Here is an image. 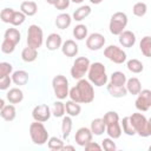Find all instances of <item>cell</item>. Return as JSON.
Instances as JSON below:
<instances>
[{
  "instance_id": "cell-12",
  "label": "cell",
  "mask_w": 151,
  "mask_h": 151,
  "mask_svg": "<svg viewBox=\"0 0 151 151\" xmlns=\"http://www.w3.org/2000/svg\"><path fill=\"white\" fill-rule=\"evenodd\" d=\"M105 37L98 32L91 33L87 38H86V47L90 51H98L101 47H104L105 45Z\"/></svg>"
},
{
  "instance_id": "cell-39",
  "label": "cell",
  "mask_w": 151,
  "mask_h": 151,
  "mask_svg": "<svg viewBox=\"0 0 151 151\" xmlns=\"http://www.w3.org/2000/svg\"><path fill=\"white\" fill-rule=\"evenodd\" d=\"M13 14H14V9L11 8V7H5L4 9H1L0 12V19L2 22L5 24H11L12 21V18H13Z\"/></svg>"
},
{
  "instance_id": "cell-52",
  "label": "cell",
  "mask_w": 151,
  "mask_h": 151,
  "mask_svg": "<svg viewBox=\"0 0 151 151\" xmlns=\"http://www.w3.org/2000/svg\"><path fill=\"white\" fill-rule=\"evenodd\" d=\"M70 1H72V2H74V4H81L84 0H70Z\"/></svg>"
},
{
  "instance_id": "cell-11",
  "label": "cell",
  "mask_w": 151,
  "mask_h": 151,
  "mask_svg": "<svg viewBox=\"0 0 151 151\" xmlns=\"http://www.w3.org/2000/svg\"><path fill=\"white\" fill-rule=\"evenodd\" d=\"M51 116H52L51 109L46 104H39L32 111V117H33V119L35 122L45 123V122H47L51 118Z\"/></svg>"
},
{
  "instance_id": "cell-3",
  "label": "cell",
  "mask_w": 151,
  "mask_h": 151,
  "mask_svg": "<svg viewBox=\"0 0 151 151\" xmlns=\"http://www.w3.org/2000/svg\"><path fill=\"white\" fill-rule=\"evenodd\" d=\"M129 117H130V122L136 131V134L144 137V138L151 136V123L143 113L134 112Z\"/></svg>"
},
{
  "instance_id": "cell-34",
  "label": "cell",
  "mask_w": 151,
  "mask_h": 151,
  "mask_svg": "<svg viewBox=\"0 0 151 151\" xmlns=\"http://www.w3.org/2000/svg\"><path fill=\"white\" fill-rule=\"evenodd\" d=\"M119 124L122 127V132H124L126 136H134L136 134V131H134V129L130 122V117H124Z\"/></svg>"
},
{
  "instance_id": "cell-8",
  "label": "cell",
  "mask_w": 151,
  "mask_h": 151,
  "mask_svg": "<svg viewBox=\"0 0 151 151\" xmlns=\"http://www.w3.org/2000/svg\"><path fill=\"white\" fill-rule=\"evenodd\" d=\"M90 64L91 63H90V59L88 58H86V57H78L74 60V63H73V65L71 67V71H70L72 78L73 79H77V80L84 78V76L88 71Z\"/></svg>"
},
{
  "instance_id": "cell-25",
  "label": "cell",
  "mask_w": 151,
  "mask_h": 151,
  "mask_svg": "<svg viewBox=\"0 0 151 151\" xmlns=\"http://www.w3.org/2000/svg\"><path fill=\"white\" fill-rule=\"evenodd\" d=\"M91 7L88 5H84V6H80L79 8H77L73 14H72V19L76 20V21H83L85 18H87L90 14H91Z\"/></svg>"
},
{
  "instance_id": "cell-45",
  "label": "cell",
  "mask_w": 151,
  "mask_h": 151,
  "mask_svg": "<svg viewBox=\"0 0 151 151\" xmlns=\"http://www.w3.org/2000/svg\"><path fill=\"white\" fill-rule=\"evenodd\" d=\"M11 83H12L11 76H4V77H0V90H1V91L8 90L9 86H11Z\"/></svg>"
},
{
  "instance_id": "cell-32",
  "label": "cell",
  "mask_w": 151,
  "mask_h": 151,
  "mask_svg": "<svg viewBox=\"0 0 151 151\" xmlns=\"http://www.w3.org/2000/svg\"><path fill=\"white\" fill-rule=\"evenodd\" d=\"M139 50L145 57L147 58L151 57V37L150 35H145L144 38H142L139 42Z\"/></svg>"
},
{
  "instance_id": "cell-27",
  "label": "cell",
  "mask_w": 151,
  "mask_h": 151,
  "mask_svg": "<svg viewBox=\"0 0 151 151\" xmlns=\"http://www.w3.org/2000/svg\"><path fill=\"white\" fill-rule=\"evenodd\" d=\"M65 112L70 117H77L81 112V106L79 105V103H76L70 99L65 103Z\"/></svg>"
},
{
  "instance_id": "cell-19",
  "label": "cell",
  "mask_w": 151,
  "mask_h": 151,
  "mask_svg": "<svg viewBox=\"0 0 151 151\" xmlns=\"http://www.w3.org/2000/svg\"><path fill=\"white\" fill-rule=\"evenodd\" d=\"M6 98L11 104H19L24 99V92L19 87H13V88L8 90Z\"/></svg>"
},
{
  "instance_id": "cell-49",
  "label": "cell",
  "mask_w": 151,
  "mask_h": 151,
  "mask_svg": "<svg viewBox=\"0 0 151 151\" xmlns=\"http://www.w3.org/2000/svg\"><path fill=\"white\" fill-rule=\"evenodd\" d=\"M104 0H90V2L91 4H93V5H99V4H101Z\"/></svg>"
},
{
  "instance_id": "cell-23",
  "label": "cell",
  "mask_w": 151,
  "mask_h": 151,
  "mask_svg": "<svg viewBox=\"0 0 151 151\" xmlns=\"http://www.w3.org/2000/svg\"><path fill=\"white\" fill-rule=\"evenodd\" d=\"M105 123L103 120V118H96L91 122V126H90V130L92 132V134L94 136H101L104 132H105Z\"/></svg>"
},
{
  "instance_id": "cell-41",
  "label": "cell",
  "mask_w": 151,
  "mask_h": 151,
  "mask_svg": "<svg viewBox=\"0 0 151 151\" xmlns=\"http://www.w3.org/2000/svg\"><path fill=\"white\" fill-rule=\"evenodd\" d=\"M103 120L105 123V125L107 124H111V123H116V122H119V114L116 112V111H107L104 117H103Z\"/></svg>"
},
{
  "instance_id": "cell-37",
  "label": "cell",
  "mask_w": 151,
  "mask_h": 151,
  "mask_svg": "<svg viewBox=\"0 0 151 151\" xmlns=\"http://www.w3.org/2000/svg\"><path fill=\"white\" fill-rule=\"evenodd\" d=\"M132 12H133V14H134L136 17L142 18V17H144V15L146 14V12H147V5H146L145 2H136V4L133 5V7H132Z\"/></svg>"
},
{
  "instance_id": "cell-43",
  "label": "cell",
  "mask_w": 151,
  "mask_h": 151,
  "mask_svg": "<svg viewBox=\"0 0 151 151\" xmlns=\"http://www.w3.org/2000/svg\"><path fill=\"white\" fill-rule=\"evenodd\" d=\"M13 72V66L11 63H0V77L4 76H11Z\"/></svg>"
},
{
  "instance_id": "cell-36",
  "label": "cell",
  "mask_w": 151,
  "mask_h": 151,
  "mask_svg": "<svg viewBox=\"0 0 151 151\" xmlns=\"http://www.w3.org/2000/svg\"><path fill=\"white\" fill-rule=\"evenodd\" d=\"M47 146L50 150L60 151L64 147V142H63V139H60L58 137H50L47 140Z\"/></svg>"
},
{
  "instance_id": "cell-1",
  "label": "cell",
  "mask_w": 151,
  "mask_h": 151,
  "mask_svg": "<svg viewBox=\"0 0 151 151\" xmlns=\"http://www.w3.org/2000/svg\"><path fill=\"white\" fill-rule=\"evenodd\" d=\"M68 97L71 100L79 103V104H90L94 99V88L93 85L81 78L78 80L77 85L68 90Z\"/></svg>"
},
{
  "instance_id": "cell-9",
  "label": "cell",
  "mask_w": 151,
  "mask_h": 151,
  "mask_svg": "<svg viewBox=\"0 0 151 151\" xmlns=\"http://www.w3.org/2000/svg\"><path fill=\"white\" fill-rule=\"evenodd\" d=\"M104 57L106 59H109L110 61H112L114 64H118V65L125 63L126 59H127L126 53L120 47H118L117 45H109L107 47H105Z\"/></svg>"
},
{
  "instance_id": "cell-30",
  "label": "cell",
  "mask_w": 151,
  "mask_h": 151,
  "mask_svg": "<svg viewBox=\"0 0 151 151\" xmlns=\"http://www.w3.org/2000/svg\"><path fill=\"white\" fill-rule=\"evenodd\" d=\"M72 117L70 116H63V120H61V134H63V138L66 139L68 138L71 131H72Z\"/></svg>"
},
{
  "instance_id": "cell-47",
  "label": "cell",
  "mask_w": 151,
  "mask_h": 151,
  "mask_svg": "<svg viewBox=\"0 0 151 151\" xmlns=\"http://www.w3.org/2000/svg\"><path fill=\"white\" fill-rule=\"evenodd\" d=\"M84 147H85V150H86V151H92V150L100 151V150H101V146H100L98 143L92 142V140H90L87 144H85V145H84Z\"/></svg>"
},
{
  "instance_id": "cell-6",
  "label": "cell",
  "mask_w": 151,
  "mask_h": 151,
  "mask_svg": "<svg viewBox=\"0 0 151 151\" xmlns=\"http://www.w3.org/2000/svg\"><path fill=\"white\" fill-rule=\"evenodd\" d=\"M42 41H44V32L41 27L34 24L31 25L27 29V39H26L27 46L38 50L39 47H41Z\"/></svg>"
},
{
  "instance_id": "cell-17",
  "label": "cell",
  "mask_w": 151,
  "mask_h": 151,
  "mask_svg": "<svg viewBox=\"0 0 151 151\" xmlns=\"http://www.w3.org/2000/svg\"><path fill=\"white\" fill-rule=\"evenodd\" d=\"M125 88L127 91V93L130 94H133V96H137L140 90H142V84H140V80L136 77H132L130 79H126V83H125Z\"/></svg>"
},
{
  "instance_id": "cell-24",
  "label": "cell",
  "mask_w": 151,
  "mask_h": 151,
  "mask_svg": "<svg viewBox=\"0 0 151 151\" xmlns=\"http://www.w3.org/2000/svg\"><path fill=\"white\" fill-rule=\"evenodd\" d=\"M105 132H106V133L109 134V137L112 138V139H118V138L122 136V133H123L119 122L107 124L106 127H105Z\"/></svg>"
},
{
  "instance_id": "cell-26",
  "label": "cell",
  "mask_w": 151,
  "mask_h": 151,
  "mask_svg": "<svg viewBox=\"0 0 151 151\" xmlns=\"http://www.w3.org/2000/svg\"><path fill=\"white\" fill-rule=\"evenodd\" d=\"M72 22V17L68 13H60L55 18V26L59 29H66Z\"/></svg>"
},
{
  "instance_id": "cell-7",
  "label": "cell",
  "mask_w": 151,
  "mask_h": 151,
  "mask_svg": "<svg viewBox=\"0 0 151 151\" xmlns=\"http://www.w3.org/2000/svg\"><path fill=\"white\" fill-rule=\"evenodd\" d=\"M52 87H53V92L54 96L59 99L63 100L68 96V80L65 76L63 74H58L52 79Z\"/></svg>"
},
{
  "instance_id": "cell-44",
  "label": "cell",
  "mask_w": 151,
  "mask_h": 151,
  "mask_svg": "<svg viewBox=\"0 0 151 151\" xmlns=\"http://www.w3.org/2000/svg\"><path fill=\"white\" fill-rule=\"evenodd\" d=\"M0 48H1V52H2V53H5V54H11V53L14 52V50H15V45L4 39V41H2Z\"/></svg>"
},
{
  "instance_id": "cell-35",
  "label": "cell",
  "mask_w": 151,
  "mask_h": 151,
  "mask_svg": "<svg viewBox=\"0 0 151 151\" xmlns=\"http://www.w3.org/2000/svg\"><path fill=\"white\" fill-rule=\"evenodd\" d=\"M87 33H88L87 27L85 25H83V24L77 25L72 31V34L77 40H84L85 38H87Z\"/></svg>"
},
{
  "instance_id": "cell-13",
  "label": "cell",
  "mask_w": 151,
  "mask_h": 151,
  "mask_svg": "<svg viewBox=\"0 0 151 151\" xmlns=\"http://www.w3.org/2000/svg\"><path fill=\"white\" fill-rule=\"evenodd\" d=\"M92 136L93 134H92L91 130L88 127H85L84 126V127H80V129L77 130L76 136H74V140H76L77 145L84 147L85 144H87L90 140H92Z\"/></svg>"
},
{
  "instance_id": "cell-28",
  "label": "cell",
  "mask_w": 151,
  "mask_h": 151,
  "mask_svg": "<svg viewBox=\"0 0 151 151\" xmlns=\"http://www.w3.org/2000/svg\"><path fill=\"white\" fill-rule=\"evenodd\" d=\"M106 88H107V92L113 98H123L127 94V91H126L125 86H117V85H112V84L109 83Z\"/></svg>"
},
{
  "instance_id": "cell-29",
  "label": "cell",
  "mask_w": 151,
  "mask_h": 151,
  "mask_svg": "<svg viewBox=\"0 0 151 151\" xmlns=\"http://www.w3.org/2000/svg\"><path fill=\"white\" fill-rule=\"evenodd\" d=\"M37 58H38V50L33 47L27 46L21 51V59L25 63H33Z\"/></svg>"
},
{
  "instance_id": "cell-2",
  "label": "cell",
  "mask_w": 151,
  "mask_h": 151,
  "mask_svg": "<svg viewBox=\"0 0 151 151\" xmlns=\"http://www.w3.org/2000/svg\"><path fill=\"white\" fill-rule=\"evenodd\" d=\"M87 77H88V81L97 87H101V86L106 85L107 74H106V68H105L104 64H101L99 61L90 64V67L87 71Z\"/></svg>"
},
{
  "instance_id": "cell-31",
  "label": "cell",
  "mask_w": 151,
  "mask_h": 151,
  "mask_svg": "<svg viewBox=\"0 0 151 151\" xmlns=\"http://www.w3.org/2000/svg\"><path fill=\"white\" fill-rule=\"evenodd\" d=\"M126 76L120 72V71H116L110 76V84L112 85H117V86H125L126 83Z\"/></svg>"
},
{
  "instance_id": "cell-16",
  "label": "cell",
  "mask_w": 151,
  "mask_h": 151,
  "mask_svg": "<svg viewBox=\"0 0 151 151\" xmlns=\"http://www.w3.org/2000/svg\"><path fill=\"white\" fill-rule=\"evenodd\" d=\"M61 44H63V39L61 35L58 33H51L46 39V47L48 51H57L58 48L61 47Z\"/></svg>"
},
{
  "instance_id": "cell-15",
  "label": "cell",
  "mask_w": 151,
  "mask_h": 151,
  "mask_svg": "<svg viewBox=\"0 0 151 151\" xmlns=\"http://www.w3.org/2000/svg\"><path fill=\"white\" fill-rule=\"evenodd\" d=\"M61 52L64 55L68 57V58H72V57H76L79 52V48H78V45L76 44L74 40L72 39H68L66 41H64L61 44Z\"/></svg>"
},
{
  "instance_id": "cell-4",
  "label": "cell",
  "mask_w": 151,
  "mask_h": 151,
  "mask_svg": "<svg viewBox=\"0 0 151 151\" xmlns=\"http://www.w3.org/2000/svg\"><path fill=\"white\" fill-rule=\"evenodd\" d=\"M29 137L33 142V144L35 145H44L45 143H47L50 136L48 132L45 127V125L40 122H33L29 125Z\"/></svg>"
},
{
  "instance_id": "cell-14",
  "label": "cell",
  "mask_w": 151,
  "mask_h": 151,
  "mask_svg": "<svg viewBox=\"0 0 151 151\" xmlns=\"http://www.w3.org/2000/svg\"><path fill=\"white\" fill-rule=\"evenodd\" d=\"M118 37H119V38H118L119 44H120L123 47L130 48V47H132V46L136 44V34H134L132 31L124 29Z\"/></svg>"
},
{
  "instance_id": "cell-5",
  "label": "cell",
  "mask_w": 151,
  "mask_h": 151,
  "mask_svg": "<svg viewBox=\"0 0 151 151\" xmlns=\"http://www.w3.org/2000/svg\"><path fill=\"white\" fill-rule=\"evenodd\" d=\"M127 25V15L124 12H116L112 14L109 24L110 33L113 35H119Z\"/></svg>"
},
{
  "instance_id": "cell-10",
  "label": "cell",
  "mask_w": 151,
  "mask_h": 151,
  "mask_svg": "<svg viewBox=\"0 0 151 151\" xmlns=\"http://www.w3.org/2000/svg\"><path fill=\"white\" fill-rule=\"evenodd\" d=\"M134 106L140 112L149 111L150 107H151V91L147 90V88L140 90V92L137 94V98H136V101H134Z\"/></svg>"
},
{
  "instance_id": "cell-33",
  "label": "cell",
  "mask_w": 151,
  "mask_h": 151,
  "mask_svg": "<svg viewBox=\"0 0 151 151\" xmlns=\"http://www.w3.org/2000/svg\"><path fill=\"white\" fill-rule=\"evenodd\" d=\"M126 67H127V70H129L130 72L136 73V74L143 72V70H144L143 63H142L140 60H138V59H130V60H127Z\"/></svg>"
},
{
  "instance_id": "cell-46",
  "label": "cell",
  "mask_w": 151,
  "mask_h": 151,
  "mask_svg": "<svg viewBox=\"0 0 151 151\" xmlns=\"http://www.w3.org/2000/svg\"><path fill=\"white\" fill-rule=\"evenodd\" d=\"M70 2H71L70 0H58L53 6H54L55 9H58V11H65V9L68 8Z\"/></svg>"
},
{
  "instance_id": "cell-38",
  "label": "cell",
  "mask_w": 151,
  "mask_h": 151,
  "mask_svg": "<svg viewBox=\"0 0 151 151\" xmlns=\"http://www.w3.org/2000/svg\"><path fill=\"white\" fill-rule=\"evenodd\" d=\"M52 114L55 117V118H60L65 114V104L61 101V100H58V101H54L53 103V109H52Z\"/></svg>"
},
{
  "instance_id": "cell-18",
  "label": "cell",
  "mask_w": 151,
  "mask_h": 151,
  "mask_svg": "<svg viewBox=\"0 0 151 151\" xmlns=\"http://www.w3.org/2000/svg\"><path fill=\"white\" fill-rule=\"evenodd\" d=\"M11 79H12V83H14L15 85L18 86H22V85H26L28 83V73L24 70H18V71H14L12 72V76H11Z\"/></svg>"
},
{
  "instance_id": "cell-48",
  "label": "cell",
  "mask_w": 151,
  "mask_h": 151,
  "mask_svg": "<svg viewBox=\"0 0 151 151\" xmlns=\"http://www.w3.org/2000/svg\"><path fill=\"white\" fill-rule=\"evenodd\" d=\"M63 150H65V151H66V150H72V151H73V150H74V146H72V145H64Z\"/></svg>"
},
{
  "instance_id": "cell-51",
  "label": "cell",
  "mask_w": 151,
  "mask_h": 151,
  "mask_svg": "<svg viewBox=\"0 0 151 151\" xmlns=\"http://www.w3.org/2000/svg\"><path fill=\"white\" fill-rule=\"evenodd\" d=\"M57 1H58V0H46V2L50 4V5H54Z\"/></svg>"
},
{
  "instance_id": "cell-50",
  "label": "cell",
  "mask_w": 151,
  "mask_h": 151,
  "mask_svg": "<svg viewBox=\"0 0 151 151\" xmlns=\"http://www.w3.org/2000/svg\"><path fill=\"white\" fill-rule=\"evenodd\" d=\"M4 105H5V100L2 98H0V110L4 107Z\"/></svg>"
},
{
  "instance_id": "cell-20",
  "label": "cell",
  "mask_w": 151,
  "mask_h": 151,
  "mask_svg": "<svg viewBox=\"0 0 151 151\" xmlns=\"http://www.w3.org/2000/svg\"><path fill=\"white\" fill-rule=\"evenodd\" d=\"M4 39L14 44L15 46L20 42V39H21V34L19 32L18 28H14V27H11V28H7L4 33Z\"/></svg>"
},
{
  "instance_id": "cell-22",
  "label": "cell",
  "mask_w": 151,
  "mask_h": 151,
  "mask_svg": "<svg viewBox=\"0 0 151 151\" xmlns=\"http://www.w3.org/2000/svg\"><path fill=\"white\" fill-rule=\"evenodd\" d=\"M20 11L26 17H33L38 12V5L34 1H22L20 5Z\"/></svg>"
},
{
  "instance_id": "cell-40",
  "label": "cell",
  "mask_w": 151,
  "mask_h": 151,
  "mask_svg": "<svg viewBox=\"0 0 151 151\" xmlns=\"http://www.w3.org/2000/svg\"><path fill=\"white\" fill-rule=\"evenodd\" d=\"M26 20V15L21 12V11H14V14H13V18H12V21H11V25L13 26H20L25 22Z\"/></svg>"
},
{
  "instance_id": "cell-42",
  "label": "cell",
  "mask_w": 151,
  "mask_h": 151,
  "mask_svg": "<svg viewBox=\"0 0 151 151\" xmlns=\"http://www.w3.org/2000/svg\"><path fill=\"white\" fill-rule=\"evenodd\" d=\"M101 149H104L105 151H116L117 150V146L113 142L112 138H104L101 140Z\"/></svg>"
},
{
  "instance_id": "cell-21",
  "label": "cell",
  "mask_w": 151,
  "mask_h": 151,
  "mask_svg": "<svg viewBox=\"0 0 151 151\" xmlns=\"http://www.w3.org/2000/svg\"><path fill=\"white\" fill-rule=\"evenodd\" d=\"M0 116L5 122H12L17 117V110L14 107V105L9 104V105H4V107L0 110Z\"/></svg>"
}]
</instances>
